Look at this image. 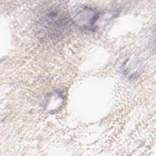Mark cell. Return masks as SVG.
Returning a JSON list of instances; mask_svg holds the SVG:
<instances>
[{
	"mask_svg": "<svg viewBox=\"0 0 156 156\" xmlns=\"http://www.w3.org/2000/svg\"><path fill=\"white\" fill-rule=\"evenodd\" d=\"M71 16L63 9L51 6L40 15L39 23L44 32L51 38H58L65 34L71 24Z\"/></svg>",
	"mask_w": 156,
	"mask_h": 156,
	"instance_id": "1",
	"label": "cell"
},
{
	"mask_svg": "<svg viewBox=\"0 0 156 156\" xmlns=\"http://www.w3.org/2000/svg\"><path fill=\"white\" fill-rule=\"evenodd\" d=\"M100 13L96 9L80 5L73 10L71 16L72 21L79 27L85 30H92L99 18Z\"/></svg>",
	"mask_w": 156,
	"mask_h": 156,
	"instance_id": "2",
	"label": "cell"
}]
</instances>
